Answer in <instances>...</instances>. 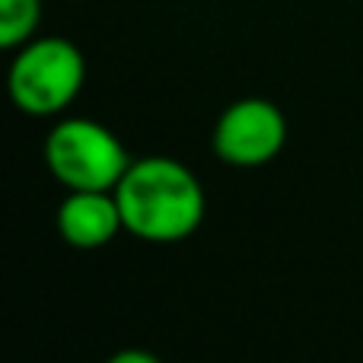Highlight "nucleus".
Masks as SVG:
<instances>
[{
	"mask_svg": "<svg viewBox=\"0 0 363 363\" xmlns=\"http://www.w3.org/2000/svg\"><path fill=\"white\" fill-rule=\"evenodd\" d=\"M115 201L131 236L144 242H182L204 223L207 198L198 176L172 157L134 160L115 185Z\"/></svg>",
	"mask_w": 363,
	"mask_h": 363,
	"instance_id": "obj_1",
	"label": "nucleus"
},
{
	"mask_svg": "<svg viewBox=\"0 0 363 363\" xmlns=\"http://www.w3.org/2000/svg\"><path fill=\"white\" fill-rule=\"evenodd\" d=\"M106 363H163V360L157 354L144 351V347H125V351H115Z\"/></svg>",
	"mask_w": 363,
	"mask_h": 363,
	"instance_id": "obj_7",
	"label": "nucleus"
},
{
	"mask_svg": "<svg viewBox=\"0 0 363 363\" xmlns=\"http://www.w3.org/2000/svg\"><path fill=\"white\" fill-rule=\"evenodd\" d=\"M42 0H0V48L16 51L35 38Z\"/></svg>",
	"mask_w": 363,
	"mask_h": 363,
	"instance_id": "obj_6",
	"label": "nucleus"
},
{
	"mask_svg": "<svg viewBox=\"0 0 363 363\" xmlns=\"http://www.w3.org/2000/svg\"><path fill=\"white\" fill-rule=\"evenodd\" d=\"M86 83V57L70 38L45 35L16 48L6 74L13 106L32 118H51L74 106Z\"/></svg>",
	"mask_w": 363,
	"mask_h": 363,
	"instance_id": "obj_2",
	"label": "nucleus"
},
{
	"mask_svg": "<svg viewBox=\"0 0 363 363\" xmlns=\"http://www.w3.org/2000/svg\"><path fill=\"white\" fill-rule=\"evenodd\" d=\"M287 144V118L271 99H239L220 112L213 125V153L226 166L258 169L268 166Z\"/></svg>",
	"mask_w": 363,
	"mask_h": 363,
	"instance_id": "obj_4",
	"label": "nucleus"
},
{
	"mask_svg": "<svg viewBox=\"0 0 363 363\" xmlns=\"http://www.w3.org/2000/svg\"><path fill=\"white\" fill-rule=\"evenodd\" d=\"M55 220L61 239L80 252L102 249L125 230L115 191H67Z\"/></svg>",
	"mask_w": 363,
	"mask_h": 363,
	"instance_id": "obj_5",
	"label": "nucleus"
},
{
	"mask_svg": "<svg viewBox=\"0 0 363 363\" xmlns=\"http://www.w3.org/2000/svg\"><path fill=\"white\" fill-rule=\"evenodd\" d=\"M45 166L67 191H115L134 163L118 138L93 118H61L45 138Z\"/></svg>",
	"mask_w": 363,
	"mask_h": 363,
	"instance_id": "obj_3",
	"label": "nucleus"
}]
</instances>
